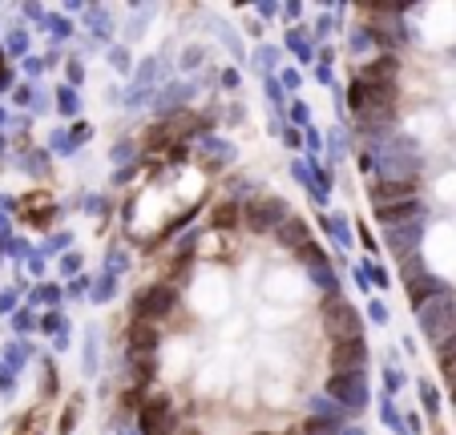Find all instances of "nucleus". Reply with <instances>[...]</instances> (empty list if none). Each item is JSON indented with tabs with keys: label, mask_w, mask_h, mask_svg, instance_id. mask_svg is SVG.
<instances>
[{
	"label": "nucleus",
	"mask_w": 456,
	"mask_h": 435,
	"mask_svg": "<svg viewBox=\"0 0 456 435\" xmlns=\"http://www.w3.org/2000/svg\"><path fill=\"white\" fill-rule=\"evenodd\" d=\"M324 327H327V335H332V343L360 339V322H356V311H351L343 298H327V303H324Z\"/></svg>",
	"instance_id": "obj_1"
},
{
	"label": "nucleus",
	"mask_w": 456,
	"mask_h": 435,
	"mask_svg": "<svg viewBox=\"0 0 456 435\" xmlns=\"http://www.w3.org/2000/svg\"><path fill=\"white\" fill-rule=\"evenodd\" d=\"M372 202H376L380 214H384V210H400V206H416V186L412 182H384V186H376Z\"/></svg>",
	"instance_id": "obj_2"
},
{
	"label": "nucleus",
	"mask_w": 456,
	"mask_h": 435,
	"mask_svg": "<svg viewBox=\"0 0 456 435\" xmlns=\"http://www.w3.org/2000/svg\"><path fill=\"white\" fill-rule=\"evenodd\" d=\"M364 367V343H335L332 347V375H356Z\"/></svg>",
	"instance_id": "obj_3"
},
{
	"label": "nucleus",
	"mask_w": 456,
	"mask_h": 435,
	"mask_svg": "<svg viewBox=\"0 0 456 435\" xmlns=\"http://www.w3.org/2000/svg\"><path fill=\"white\" fill-rule=\"evenodd\" d=\"M170 423H174V415H170V407L162 399H149L146 407H141V431L146 435H166Z\"/></svg>",
	"instance_id": "obj_4"
},
{
	"label": "nucleus",
	"mask_w": 456,
	"mask_h": 435,
	"mask_svg": "<svg viewBox=\"0 0 456 435\" xmlns=\"http://www.w3.org/2000/svg\"><path fill=\"white\" fill-rule=\"evenodd\" d=\"M327 392H332L340 403H348V407H360V403H364V387H360V379H356V375H332Z\"/></svg>",
	"instance_id": "obj_5"
},
{
	"label": "nucleus",
	"mask_w": 456,
	"mask_h": 435,
	"mask_svg": "<svg viewBox=\"0 0 456 435\" xmlns=\"http://www.w3.org/2000/svg\"><path fill=\"white\" fill-rule=\"evenodd\" d=\"M279 238H283V242H287V246H299V250L308 254V258H311V254H316V246H311L308 226H303L299 218H287V222H283V226H279Z\"/></svg>",
	"instance_id": "obj_6"
},
{
	"label": "nucleus",
	"mask_w": 456,
	"mask_h": 435,
	"mask_svg": "<svg viewBox=\"0 0 456 435\" xmlns=\"http://www.w3.org/2000/svg\"><path fill=\"white\" fill-rule=\"evenodd\" d=\"M154 343H158V335H154V327H149V319H138L130 327V347L138 351V355H149L154 351Z\"/></svg>",
	"instance_id": "obj_7"
},
{
	"label": "nucleus",
	"mask_w": 456,
	"mask_h": 435,
	"mask_svg": "<svg viewBox=\"0 0 456 435\" xmlns=\"http://www.w3.org/2000/svg\"><path fill=\"white\" fill-rule=\"evenodd\" d=\"M174 306V290H149L146 303H141V319H154V314H166Z\"/></svg>",
	"instance_id": "obj_8"
},
{
	"label": "nucleus",
	"mask_w": 456,
	"mask_h": 435,
	"mask_svg": "<svg viewBox=\"0 0 456 435\" xmlns=\"http://www.w3.org/2000/svg\"><path fill=\"white\" fill-rule=\"evenodd\" d=\"M271 214L279 218V206H275V202H263V206H259V202H255V206H251V214H246V218H251V226H255V230H267V226H275V222H271Z\"/></svg>",
	"instance_id": "obj_9"
},
{
	"label": "nucleus",
	"mask_w": 456,
	"mask_h": 435,
	"mask_svg": "<svg viewBox=\"0 0 456 435\" xmlns=\"http://www.w3.org/2000/svg\"><path fill=\"white\" fill-rule=\"evenodd\" d=\"M440 367H444L448 379H456V335L440 343Z\"/></svg>",
	"instance_id": "obj_10"
},
{
	"label": "nucleus",
	"mask_w": 456,
	"mask_h": 435,
	"mask_svg": "<svg viewBox=\"0 0 456 435\" xmlns=\"http://www.w3.org/2000/svg\"><path fill=\"white\" fill-rule=\"evenodd\" d=\"M41 431H44V415H41V411H33V415L17 427V435H41Z\"/></svg>",
	"instance_id": "obj_11"
},
{
	"label": "nucleus",
	"mask_w": 456,
	"mask_h": 435,
	"mask_svg": "<svg viewBox=\"0 0 456 435\" xmlns=\"http://www.w3.org/2000/svg\"><path fill=\"white\" fill-rule=\"evenodd\" d=\"M416 214V206H400V210H384V222L388 226H400V222H408V218Z\"/></svg>",
	"instance_id": "obj_12"
},
{
	"label": "nucleus",
	"mask_w": 456,
	"mask_h": 435,
	"mask_svg": "<svg viewBox=\"0 0 456 435\" xmlns=\"http://www.w3.org/2000/svg\"><path fill=\"white\" fill-rule=\"evenodd\" d=\"M235 218H238V206H230L227 202V206L214 210V226H235Z\"/></svg>",
	"instance_id": "obj_13"
},
{
	"label": "nucleus",
	"mask_w": 456,
	"mask_h": 435,
	"mask_svg": "<svg viewBox=\"0 0 456 435\" xmlns=\"http://www.w3.org/2000/svg\"><path fill=\"white\" fill-rule=\"evenodd\" d=\"M452 399H456V379H452Z\"/></svg>",
	"instance_id": "obj_14"
}]
</instances>
